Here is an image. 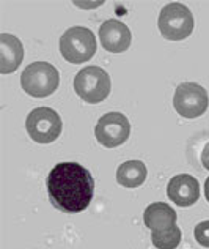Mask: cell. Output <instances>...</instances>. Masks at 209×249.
Listing matches in <instances>:
<instances>
[{"label":"cell","mask_w":209,"mask_h":249,"mask_svg":"<svg viewBox=\"0 0 209 249\" xmlns=\"http://www.w3.org/2000/svg\"><path fill=\"white\" fill-rule=\"evenodd\" d=\"M209 106L208 91L197 82H182L175 90L173 107L184 119L201 117Z\"/></svg>","instance_id":"cell-6"},{"label":"cell","mask_w":209,"mask_h":249,"mask_svg":"<svg viewBox=\"0 0 209 249\" xmlns=\"http://www.w3.org/2000/svg\"><path fill=\"white\" fill-rule=\"evenodd\" d=\"M50 204L63 213H80L93 200L95 180L90 170L77 162H60L46 180Z\"/></svg>","instance_id":"cell-1"},{"label":"cell","mask_w":209,"mask_h":249,"mask_svg":"<svg viewBox=\"0 0 209 249\" xmlns=\"http://www.w3.org/2000/svg\"><path fill=\"white\" fill-rule=\"evenodd\" d=\"M193 15L186 5L173 2L159 13L158 27L162 36L170 41H182L193 32Z\"/></svg>","instance_id":"cell-2"},{"label":"cell","mask_w":209,"mask_h":249,"mask_svg":"<svg viewBox=\"0 0 209 249\" xmlns=\"http://www.w3.org/2000/svg\"><path fill=\"white\" fill-rule=\"evenodd\" d=\"M60 84V74L52 63L33 62L21 74L24 91L33 98H46L55 93Z\"/></svg>","instance_id":"cell-3"},{"label":"cell","mask_w":209,"mask_h":249,"mask_svg":"<svg viewBox=\"0 0 209 249\" xmlns=\"http://www.w3.org/2000/svg\"><path fill=\"white\" fill-rule=\"evenodd\" d=\"M62 119L54 109L36 107L27 115L25 128L32 141L38 143H50L62 133Z\"/></svg>","instance_id":"cell-7"},{"label":"cell","mask_w":209,"mask_h":249,"mask_svg":"<svg viewBox=\"0 0 209 249\" xmlns=\"http://www.w3.org/2000/svg\"><path fill=\"white\" fill-rule=\"evenodd\" d=\"M181 229L178 226L172 227L170 231L164 232H153L151 233V241L154 248L158 249H175L181 243Z\"/></svg>","instance_id":"cell-14"},{"label":"cell","mask_w":209,"mask_h":249,"mask_svg":"<svg viewBox=\"0 0 209 249\" xmlns=\"http://www.w3.org/2000/svg\"><path fill=\"white\" fill-rule=\"evenodd\" d=\"M99 38L102 48L113 52V54H120L129 49L130 43H132V34L126 24H123L115 19H109L99 27Z\"/></svg>","instance_id":"cell-10"},{"label":"cell","mask_w":209,"mask_h":249,"mask_svg":"<svg viewBox=\"0 0 209 249\" xmlns=\"http://www.w3.org/2000/svg\"><path fill=\"white\" fill-rule=\"evenodd\" d=\"M96 52V36L87 27L68 29L60 38V54L66 62L79 65L88 62Z\"/></svg>","instance_id":"cell-4"},{"label":"cell","mask_w":209,"mask_h":249,"mask_svg":"<svg viewBox=\"0 0 209 249\" xmlns=\"http://www.w3.org/2000/svg\"><path fill=\"white\" fill-rule=\"evenodd\" d=\"M24 60V46L17 36L0 35V73L10 74L16 71Z\"/></svg>","instance_id":"cell-11"},{"label":"cell","mask_w":209,"mask_h":249,"mask_svg":"<svg viewBox=\"0 0 209 249\" xmlns=\"http://www.w3.org/2000/svg\"><path fill=\"white\" fill-rule=\"evenodd\" d=\"M130 134V123L128 117L121 112H109L102 115L95 128L97 142L106 148H115L123 145Z\"/></svg>","instance_id":"cell-8"},{"label":"cell","mask_w":209,"mask_h":249,"mask_svg":"<svg viewBox=\"0 0 209 249\" xmlns=\"http://www.w3.org/2000/svg\"><path fill=\"white\" fill-rule=\"evenodd\" d=\"M201 164L206 170H209V142L205 145L203 152H201Z\"/></svg>","instance_id":"cell-16"},{"label":"cell","mask_w":209,"mask_h":249,"mask_svg":"<svg viewBox=\"0 0 209 249\" xmlns=\"http://www.w3.org/2000/svg\"><path fill=\"white\" fill-rule=\"evenodd\" d=\"M205 197L209 202V177H208L206 181H205Z\"/></svg>","instance_id":"cell-17"},{"label":"cell","mask_w":209,"mask_h":249,"mask_svg":"<svg viewBox=\"0 0 209 249\" xmlns=\"http://www.w3.org/2000/svg\"><path fill=\"white\" fill-rule=\"evenodd\" d=\"M168 199L178 207H191L200 199V183L192 175L179 174L168 181Z\"/></svg>","instance_id":"cell-9"},{"label":"cell","mask_w":209,"mask_h":249,"mask_svg":"<svg viewBox=\"0 0 209 249\" xmlns=\"http://www.w3.org/2000/svg\"><path fill=\"white\" fill-rule=\"evenodd\" d=\"M148 170L146 166L143 164L142 161H126L118 167L116 170V181L120 183L121 186H125L128 189L132 188H139L140 185H143V181L146 180Z\"/></svg>","instance_id":"cell-13"},{"label":"cell","mask_w":209,"mask_h":249,"mask_svg":"<svg viewBox=\"0 0 209 249\" xmlns=\"http://www.w3.org/2000/svg\"><path fill=\"white\" fill-rule=\"evenodd\" d=\"M74 90L85 103L97 104L110 93V77L101 67H87L76 74Z\"/></svg>","instance_id":"cell-5"},{"label":"cell","mask_w":209,"mask_h":249,"mask_svg":"<svg viewBox=\"0 0 209 249\" xmlns=\"http://www.w3.org/2000/svg\"><path fill=\"white\" fill-rule=\"evenodd\" d=\"M176 212L164 202H154L148 205L143 212V222L153 232H164L170 231L176 226Z\"/></svg>","instance_id":"cell-12"},{"label":"cell","mask_w":209,"mask_h":249,"mask_svg":"<svg viewBox=\"0 0 209 249\" xmlns=\"http://www.w3.org/2000/svg\"><path fill=\"white\" fill-rule=\"evenodd\" d=\"M195 238L198 245L209 248V221H201L200 224L195 226Z\"/></svg>","instance_id":"cell-15"}]
</instances>
